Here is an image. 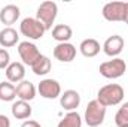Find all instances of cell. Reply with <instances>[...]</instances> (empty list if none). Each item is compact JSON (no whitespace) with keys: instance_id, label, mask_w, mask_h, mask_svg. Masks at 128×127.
Masks as SVG:
<instances>
[{"instance_id":"e0dca14e","label":"cell","mask_w":128,"mask_h":127,"mask_svg":"<svg viewBox=\"0 0 128 127\" xmlns=\"http://www.w3.org/2000/svg\"><path fill=\"white\" fill-rule=\"evenodd\" d=\"M10 112L12 115L16 118V120H26L32 115V106L28 102H24V100H18L12 105L10 108Z\"/></svg>"},{"instance_id":"9a60e30c","label":"cell","mask_w":128,"mask_h":127,"mask_svg":"<svg viewBox=\"0 0 128 127\" xmlns=\"http://www.w3.org/2000/svg\"><path fill=\"white\" fill-rule=\"evenodd\" d=\"M16 97H20V100L24 102H30L36 97V87L33 85V82L30 81H21L16 85Z\"/></svg>"},{"instance_id":"ba28073f","label":"cell","mask_w":128,"mask_h":127,"mask_svg":"<svg viewBox=\"0 0 128 127\" xmlns=\"http://www.w3.org/2000/svg\"><path fill=\"white\" fill-rule=\"evenodd\" d=\"M37 91L43 99L54 100V99L61 96V85H60L58 81H55L52 78H46V79L40 81V84L37 87Z\"/></svg>"},{"instance_id":"9c48e42d","label":"cell","mask_w":128,"mask_h":127,"mask_svg":"<svg viewBox=\"0 0 128 127\" xmlns=\"http://www.w3.org/2000/svg\"><path fill=\"white\" fill-rule=\"evenodd\" d=\"M124 45H125V43H124V39H122L119 34H113V36L107 37L106 42L103 43V51H104L106 55L116 58V57L122 52Z\"/></svg>"},{"instance_id":"d4e9b609","label":"cell","mask_w":128,"mask_h":127,"mask_svg":"<svg viewBox=\"0 0 128 127\" xmlns=\"http://www.w3.org/2000/svg\"><path fill=\"white\" fill-rule=\"evenodd\" d=\"M0 127H10V120L6 115H0Z\"/></svg>"},{"instance_id":"4316f807","label":"cell","mask_w":128,"mask_h":127,"mask_svg":"<svg viewBox=\"0 0 128 127\" xmlns=\"http://www.w3.org/2000/svg\"><path fill=\"white\" fill-rule=\"evenodd\" d=\"M124 127H128V126H124Z\"/></svg>"},{"instance_id":"7402d4cb","label":"cell","mask_w":128,"mask_h":127,"mask_svg":"<svg viewBox=\"0 0 128 127\" xmlns=\"http://www.w3.org/2000/svg\"><path fill=\"white\" fill-rule=\"evenodd\" d=\"M115 123L118 127L128 126V102H125L116 112L115 115Z\"/></svg>"},{"instance_id":"cb8c5ba5","label":"cell","mask_w":128,"mask_h":127,"mask_svg":"<svg viewBox=\"0 0 128 127\" xmlns=\"http://www.w3.org/2000/svg\"><path fill=\"white\" fill-rule=\"evenodd\" d=\"M21 127H42L37 121H34V120H26L22 124H21Z\"/></svg>"},{"instance_id":"30bf717a","label":"cell","mask_w":128,"mask_h":127,"mask_svg":"<svg viewBox=\"0 0 128 127\" xmlns=\"http://www.w3.org/2000/svg\"><path fill=\"white\" fill-rule=\"evenodd\" d=\"M54 57L58 60V61H63V63H70L74 60L76 57V46L66 42V43H58L55 48H54Z\"/></svg>"},{"instance_id":"3957f363","label":"cell","mask_w":128,"mask_h":127,"mask_svg":"<svg viewBox=\"0 0 128 127\" xmlns=\"http://www.w3.org/2000/svg\"><path fill=\"white\" fill-rule=\"evenodd\" d=\"M57 12H58V6L55 2H43L37 8L36 20L43 24L45 30H49V29H52V24L57 18Z\"/></svg>"},{"instance_id":"277c9868","label":"cell","mask_w":128,"mask_h":127,"mask_svg":"<svg viewBox=\"0 0 128 127\" xmlns=\"http://www.w3.org/2000/svg\"><path fill=\"white\" fill-rule=\"evenodd\" d=\"M106 118V108L96 100H91L85 109V123L88 127H98Z\"/></svg>"},{"instance_id":"2e32d148","label":"cell","mask_w":128,"mask_h":127,"mask_svg":"<svg viewBox=\"0 0 128 127\" xmlns=\"http://www.w3.org/2000/svg\"><path fill=\"white\" fill-rule=\"evenodd\" d=\"M18 32L12 27H4L3 30H0V46L2 48H10L15 46L18 43Z\"/></svg>"},{"instance_id":"8fae6325","label":"cell","mask_w":128,"mask_h":127,"mask_svg":"<svg viewBox=\"0 0 128 127\" xmlns=\"http://www.w3.org/2000/svg\"><path fill=\"white\" fill-rule=\"evenodd\" d=\"M60 103L66 111L72 112L80 105V96L76 90H67L60 96Z\"/></svg>"},{"instance_id":"5bb4252c","label":"cell","mask_w":128,"mask_h":127,"mask_svg":"<svg viewBox=\"0 0 128 127\" xmlns=\"http://www.w3.org/2000/svg\"><path fill=\"white\" fill-rule=\"evenodd\" d=\"M79 49H80V54L84 57H88V58H92L96 57L97 54L100 52L101 46L98 43V40L92 39V37H88V39H84L79 45Z\"/></svg>"},{"instance_id":"8992f818","label":"cell","mask_w":128,"mask_h":127,"mask_svg":"<svg viewBox=\"0 0 128 127\" xmlns=\"http://www.w3.org/2000/svg\"><path fill=\"white\" fill-rule=\"evenodd\" d=\"M103 17L107 21H122L125 20V14H127V3L124 2H110L106 3L103 6Z\"/></svg>"},{"instance_id":"d6986e66","label":"cell","mask_w":128,"mask_h":127,"mask_svg":"<svg viewBox=\"0 0 128 127\" xmlns=\"http://www.w3.org/2000/svg\"><path fill=\"white\" fill-rule=\"evenodd\" d=\"M51 67H52V64H51V60L46 57V55H40L34 64L32 66V70L34 75H37V76H43V75H46V73H49L51 72Z\"/></svg>"},{"instance_id":"5b68a950","label":"cell","mask_w":128,"mask_h":127,"mask_svg":"<svg viewBox=\"0 0 128 127\" xmlns=\"http://www.w3.org/2000/svg\"><path fill=\"white\" fill-rule=\"evenodd\" d=\"M20 32L22 33L24 36H27L28 39L32 40H37V39H42L43 34H45V27L40 21H37L36 18H24L20 24Z\"/></svg>"},{"instance_id":"52a82bcc","label":"cell","mask_w":128,"mask_h":127,"mask_svg":"<svg viewBox=\"0 0 128 127\" xmlns=\"http://www.w3.org/2000/svg\"><path fill=\"white\" fill-rule=\"evenodd\" d=\"M18 54H20V57L22 60V64H27L30 67L42 55L40 51H39V48L33 42H28V40H24V42H21L18 45Z\"/></svg>"},{"instance_id":"44dd1931","label":"cell","mask_w":128,"mask_h":127,"mask_svg":"<svg viewBox=\"0 0 128 127\" xmlns=\"http://www.w3.org/2000/svg\"><path fill=\"white\" fill-rule=\"evenodd\" d=\"M57 127H82V117L74 111L67 112Z\"/></svg>"},{"instance_id":"ac0fdd59","label":"cell","mask_w":128,"mask_h":127,"mask_svg":"<svg viewBox=\"0 0 128 127\" xmlns=\"http://www.w3.org/2000/svg\"><path fill=\"white\" fill-rule=\"evenodd\" d=\"M73 36V30L70 26L67 24H57L52 29V37L55 40H58L60 43H66L70 40V37Z\"/></svg>"},{"instance_id":"6da1fadb","label":"cell","mask_w":128,"mask_h":127,"mask_svg":"<svg viewBox=\"0 0 128 127\" xmlns=\"http://www.w3.org/2000/svg\"><path fill=\"white\" fill-rule=\"evenodd\" d=\"M122 100H124V88L119 84H107L101 87L97 93V102L104 108L116 106Z\"/></svg>"},{"instance_id":"4fadbf2b","label":"cell","mask_w":128,"mask_h":127,"mask_svg":"<svg viewBox=\"0 0 128 127\" xmlns=\"http://www.w3.org/2000/svg\"><path fill=\"white\" fill-rule=\"evenodd\" d=\"M20 18V8L16 5H6L0 11V23L10 27Z\"/></svg>"},{"instance_id":"484cf974","label":"cell","mask_w":128,"mask_h":127,"mask_svg":"<svg viewBox=\"0 0 128 127\" xmlns=\"http://www.w3.org/2000/svg\"><path fill=\"white\" fill-rule=\"evenodd\" d=\"M124 23L128 24V2H127V14H125V20H124Z\"/></svg>"},{"instance_id":"7c38bea8","label":"cell","mask_w":128,"mask_h":127,"mask_svg":"<svg viewBox=\"0 0 128 127\" xmlns=\"http://www.w3.org/2000/svg\"><path fill=\"white\" fill-rule=\"evenodd\" d=\"M24 76H26V67H24L22 63L14 61L6 67V78H8L9 82L20 84L21 81H24Z\"/></svg>"},{"instance_id":"ffe728a7","label":"cell","mask_w":128,"mask_h":127,"mask_svg":"<svg viewBox=\"0 0 128 127\" xmlns=\"http://www.w3.org/2000/svg\"><path fill=\"white\" fill-rule=\"evenodd\" d=\"M16 97V87L9 82V81H3L0 82V100L2 102H12Z\"/></svg>"},{"instance_id":"603a6c76","label":"cell","mask_w":128,"mask_h":127,"mask_svg":"<svg viewBox=\"0 0 128 127\" xmlns=\"http://www.w3.org/2000/svg\"><path fill=\"white\" fill-rule=\"evenodd\" d=\"M10 64V55L4 48H0V69H4Z\"/></svg>"},{"instance_id":"7a4b0ae2","label":"cell","mask_w":128,"mask_h":127,"mask_svg":"<svg viewBox=\"0 0 128 127\" xmlns=\"http://www.w3.org/2000/svg\"><path fill=\"white\" fill-rule=\"evenodd\" d=\"M98 70H100V75L107 79H118L127 72V63H125V60L116 57V58L101 63Z\"/></svg>"}]
</instances>
